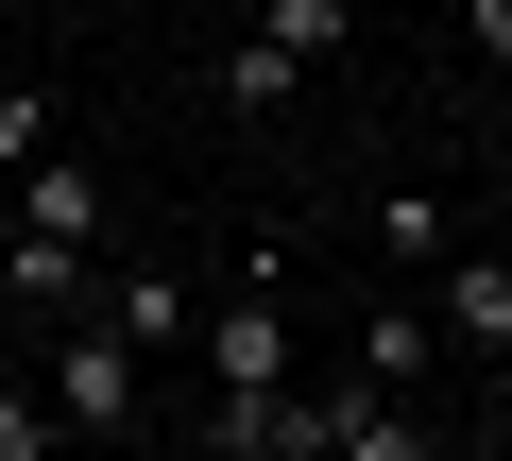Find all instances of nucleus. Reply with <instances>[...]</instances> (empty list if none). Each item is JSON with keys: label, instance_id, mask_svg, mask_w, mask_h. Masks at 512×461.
I'll use <instances>...</instances> for the list:
<instances>
[{"label": "nucleus", "instance_id": "1", "mask_svg": "<svg viewBox=\"0 0 512 461\" xmlns=\"http://www.w3.org/2000/svg\"><path fill=\"white\" fill-rule=\"evenodd\" d=\"M35 393H52V427H69V444H137V427H154V359H137L103 308L35 359Z\"/></svg>", "mask_w": 512, "mask_h": 461}, {"label": "nucleus", "instance_id": "2", "mask_svg": "<svg viewBox=\"0 0 512 461\" xmlns=\"http://www.w3.org/2000/svg\"><path fill=\"white\" fill-rule=\"evenodd\" d=\"M291 376V257H239V291L205 308V393H274Z\"/></svg>", "mask_w": 512, "mask_h": 461}, {"label": "nucleus", "instance_id": "3", "mask_svg": "<svg viewBox=\"0 0 512 461\" xmlns=\"http://www.w3.org/2000/svg\"><path fill=\"white\" fill-rule=\"evenodd\" d=\"M0 205H18V240H69V257H103V171L52 137L35 171H0Z\"/></svg>", "mask_w": 512, "mask_h": 461}, {"label": "nucleus", "instance_id": "4", "mask_svg": "<svg viewBox=\"0 0 512 461\" xmlns=\"http://www.w3.org/2000/svg\"><path fill=\"white\" fill-rule=\"evenodd\" d=\"M427 274H444V291H427V325H444L461 359H495V376H512V257H461V240H444Z\"/></svg>", "mask_w": 512, "mask_h": 461}, {"label": "nucleus", "instance_id": "5", "mask_svg": "<svg viewBox=\"0 0 512 461\" xmlns=\"http://www.w3.org/2000/svg\"><path fill=\"white\" fill-rule=\"evenodd\" d=\"M325 461H427V410L359 376V393H325Z\"/></svg>", "mask_w": 512, "mask_h": 461}, {"label": "nucleus", "instance_id": "6", "mask_svg": "<svg viewBox=\"0 0 512 461\" xmlns=\"http://www.w3.org/2000/svg\"><path fill=\"white\" fill-rule=\"evenodd\" d=\"M427 359H444V325H427V291H393V308L359 325V376H376V393H427Z\"/></svg>", "mask_w": 512, "mask_h": 461}, {"label": "nucleus", "instance_id": "7", "mask_svg": "<svg viewBox=\"0 0 512 461\" xmlns=\"http://www.w3.org/2000/svg\"><path fill=\"white\" fill-rule=\"evenodd\" d=\"M86 308H103L137 359H171V342H188V291H171V274H120V291H86Z\"/></svg>", "mask_w": 512, "mask_h": 461}, {"label": "nucleus", "instance_id": "8", "mask_svg": "<svg viewBox=\"0 0 512 461\" xmlns=\"http://www.w3.org/2000/svg\"><path fill=\"white\" fill-rule=\"evenodd\" d=\"M256 35H274V52H291V69H325V52H342V35H359V0H256Z\"/></svg>", "mask_w": 512, "mask_h": 461}, {"label": "nucleus", "instance_id": "9", "mask_svg": "<svg viewBox=\"0 0 512 461\" xmlns=\"http://www.w3.org/2000/svg\"><path fill=\"white\" fill-rule=\"evenodd\" d=\"M291 86H308V69H291L274 35H239V52H222V103H239V120H291Z\"/></svg>", "mask_w": 512, "mask_h": 461}, {"label": "nucleus", "instance_id": "10", "mask_svg": "<svg viewBox=\"0 0 512 461\" xmlns=\"http://www.w3.org/2000/svg\"><path fill=\"white\" fill-rule=\"evenodd\" d=\"M52 444H69V427H52V393H35L18 359H0V461H52Z\"/></svg>", "mask_w": 512, "mask_h": 461}, {"label": "nucleus", "instance_id": "11", "mask_svg": "<svg viewBox=\"0 0 512 461\" xmlns=\"http://www.w3.org/2000/svg\"><path fill=\"white\" fill-rule=\"evenodd\" d=\"M69 120H52V86H18V69H0V171H35Z\"/></svg>", "mask_w": 512, "mask_h": 461}, {"label": "nucleus", "instance_id": "12", "mask_svg": "<svg viewBox=\"0 0 512 461\" xmlns=\"http://www.w3.org/2000/svg\"><path fill=\"white\" fill-rule=\"evenodd\" d=\"M376 240H393L410 274H427V257H444V188H393V205H376Z\"/></svg>", "mask_w": 512, "mask_h": 461}, {"label": "nucleus", "instance_id": "13", "mask_svg": "<svg viewBox=\"0 0 512 461\" xmlns=\"http://www.w3.org/2000/svg\"><path fill=\"white\" fill-rule=\"evenodd\" d=\"M461 35H478V52H495V69H512V0H461Z\"/></svg>", "mask_w": 512, "mask_h": 461}, {"label": "nucleus", "instance_id": "14", "mask_svg": "<svg viewBox=\"0 0 512 461\" xmlns=\"http://www.w3.org/2000/svg\"><path fill=\"white\" fill-rule=\"evenodd\" d=\"M0 257H18V205H0Z\"/></svg>", "mask_w": 512, "mask_h": 461}]
</instances>
